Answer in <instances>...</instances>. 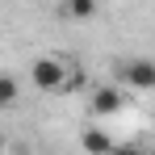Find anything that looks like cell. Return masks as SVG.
I'll list each match as a JSON object with an SVG mask.
<instances>
[{"mask_svg": "<svg viewBox=\"0 0 155 155\" xmlns=\"http://www.w3.org/2000/svg\"><path fill=\"white\" fill-rule=\"evenodd\" d=\"M29 84H34L38 92H67V88L76 84V67H71L67 54H42V59H34V67H29Z\"/></svg>", "mask_w": 155, "mask_h": 155, "instance_id": "obj_1", "label": "cell"}, {"mask_svg": "<svg viewBox=\"0 0 155 155\" xmlns=\"http://www.w3.org/2000/svg\"><path fill=\"white\" fill-rule=\"evenodd\" d=\"M17 97H21L17 80H13V76H0V109H4V105H13Z\"/></svg>", "mask_w": 155, "mask_h": 155, "instance_id": "obj_6", "label": "cell"}, {"mask_svg": "<svg viewBox=\"0 0 155 155\" xmlns=\"http://www.w3.org/2000/svg\"><path fill=\"white\" fill-rule=\"evenodd\" d=\"M67 17H71V21H88V17H97V0H67Z\"/></svg>", "mask_w": 155, "mask_h": 155, "instance_id": "obj_4", "label": "cell"}, {"mask_svg": "<svg viewBox=\"0 0 155 155\" xmlns=\"http://www.w3.org/2000/svg\"><path fill=\"white\" fill-rule=\"evenodd\" d=\"M122 105H126V88L105 84V88H92V101H88V109H92V117H109V113H117Z\"/></svg>", "mask_w": 155, "mask_h": 155, "instance_id": "obj_3", "label": "cell"}, {"mask_svg": "<svg viewBox=\"0 0 155 155\" xmlns=\"http://www.w3.org/2000/svg\"><path fill=\"white\" fill-rule=\"evenodd\" d=\"M117 80L130 92H155V63L143 59V54H130V59L117 63Z\"/></svg>", "mask_w": 155, "mask_h": 155, "instance_id": "obj_2", "label": "cell"}, {"mask_svg": "<svg viewBox=\"0 0 155 155\" xmlns=\"http://www.w3.org/2000/svg\"><path fill=\"white\" fill-rule=\"evenodd\" d=\"M80 143H84L88 151H109V147H113V138L101 134V130H84V138H80Z\"/></svg>", "mask_w": 155, "mask_h": 155, "instance_id": "obj_5", "label": "cell"}]
</instances>
